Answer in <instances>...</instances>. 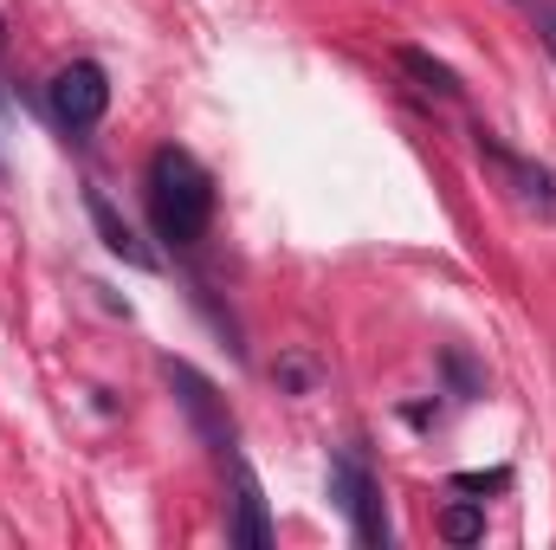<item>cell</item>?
<instances>
[{"mask_svg":"<svg viewBox=\"0 0 556 550\" xmlns=\"http://www.w3.org/2000/svg\"><path fill=\"white\" fill-rule=\"evenodd\" d=\"M142 201H149V227H155V240L175 247V253L201 247L207 227H214V175H207L188 149H175V142H162V149L149 155Z\"/></svg>","mask_w":556,"mask_h":550,"instance_id":"1","label":"cell"},{"mask_svg":"<svg viewBox=\"0 0 556 550\" xmlns=\"http://www.w3.org/2000/svg\"><path fill=\"white\" fill-rule=\"evenodd\" d=\"M330 499H337V512L350 518V532H356V545H363V550L389 545L382 479H376V466H369V453H363V447H337V453H330Z\"/></svg>","mask_w":556,"mask_h":550,"instance_id":"2","label":"cell"},{"mask_svg":"<svg viewBox=\"0 0 556 550\" xmlns=\"http://www.w3.org/2000/svg\"><path fill=\"white\" fill-rule=\"evenodd\" d=\"M46 104H52V117H59L72 137L98 130L104 111H111V78H104V65H98V59H72V65H59L52 85H46Z\"/></svg>","mask_w":556,"mask_h":550,"instance_id":"3","label":"cell"},{"mask_svg":"<svg viewBox=\"0 0 556 550\" xmlns=\"http://www.w3.org/2000/svg\"><path fill=\"white\" fill-rule=\"evenodd\" d=\"M162 376L175 383V396H181V409L194 414V427H201V434H207V440L220 447V460H227V453H233V414L220 409V396H214V383H207V376H201L194 363H175V357L162 363Z\"/></svg>","mask_w":556,"mask_h":550,"instance_id":"4","label":"cell"},{"mask_svg":"<svg viewBox=\"0 0 556 550\" xmlns=\"http://www.w3.org/2000/svg\"><path fill=\"white\" fill-rule=\"evenodd\" d=\"M227 466H233V518H227V545L266 550V545H273V512H266L260 473H253L240 453H227Z\"/></svg>","mask_w":556,"mask_h":550,"instance_id":"5","label":"cell"},{"mask_svg":"<svg viewBox=\"0 0 556 550\" xmlns=\"http://www.w3.org/2000/svg\"><path fill=\"white\" fill-rule=\"evenodd\" d=\"M479 155H485V162H492V168L505 175V188H511L518 201H531L538 214H551V208H556V175H551V168H538V162L511 155V149L492 137V130H479Z\"/></svg>","mask_w":556,"mask_h":550,"instance_id":"6","label":"cell"},{"mask_svg":"<svg viewBox=\"0 0 556 550\" xmlns=\"http://www.w3.org/2000/svg\"><path fill=\"white\" fill-rule=\"evenodd\" d=\"M85 214H91L98 240H104V247H111L124 266H137V273H149V266H155V253H149V247L137 240V227H130V221L111 208V195H104V188H85Z\"/></svg>","mask_w":556,"mask_h":550,"instance_id":"7","label":"cell"},{"mask_svg":"<svg viewBox=\"0 0 556 550\" xmlns=\"http://www.w3.org/2000/svg\"><path fill=\"white\" fill-rule=\"evenodd\" d=\"M395 65L415 78L420 91H433V98H459V78H453V65H440L433 52H420V46H395Z\"/></svg>","mask_w":556,"mask_h":550,"instance_id":"8","label":"cell"},{"mask_svg":"<svg viewBox=\"0 0 556 550\" xmlns=\"http://www.w3.org/2000/svg\"><path fill=\"white\" fill-rule=\"evenodd\" d=\"M440 538L446 545H479L485 538V505H446L440 512Z\"/></svg>","mask_w":556,"mask_h":550,"instance_id":"9","label":"cell"},{"mask_svg":"<svg viewBox=\"0 0 556 550\" xmlns=\"http://www.w3.org/2000/svg\"><path fill=\"white\" fill-rule=\"evenodd\" d=\"M324 383V363L317 357H304V350H291V357H278V389H291V396H304V389H317Z\"/></svg>","mask_w":556,"mask_h":550,"instance_id":"10","label":"cell"},{"mask_svg":"<svg viewBox=\"0 0 556 550\" xmlns=\"http://www.w3.org/2000/svg\"><path fill=\"white\" fill-rule=\"evenodd\" d=\"M498 486H511L505 466H498V473H459V479H453V492H498Z\"/></svg>","mask_w":556,"mask_h":550,"instance_id":"11","label":"cell"},{"mask_svg":"<svg viewBox=\"0 0 556 550\" xmlns=\"http://www.w3.org/2000/svg\"><path fill=\"white\" fill-rule=\"evenodd\" d=\"M531 20H538V33H544V46L556 59V0H531Z\"/></svg>","mask_w":556,"mask_h":550,"instance_id":"12","label":"cell"},{"mask_svg":"<svg viewBox=\"0 0 556 550\" xmlns=\"http://www.w3.org/2000/svg\"><path fill=\"white\" fill-rule=\"evenodd\" d=\"M0 52H7V13H0Z\"/></svg>","mask_w":556,"mask_h":550,"instance_id":"13","label":"cell"}]
</instances>
